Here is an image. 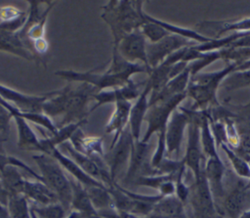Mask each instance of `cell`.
Wrapping results in <instances>:
<instances>
[{
	"label": "cell",
	"instance_id": "cell-1",
	"mask_svg": "<svg viewBox=\"0 0 250 218\" xmlns=\"http://www.w3.org/2000/svg\"><path fill=\"white\" fill-rule=\"evenodd\" d=\"M73 83L51 91L50 96L42 106V112L50 118L61 117L59 127L87 120L90 115L88 104L98 91L84 83Z\"/></svg>",
	"mask_w": 250,
	"mask_h": 218
},
{
	"label": "cell",
	"instance_id": "cell-2",
	"mask_svg": "<svg viewBox=\"0 0 250 218\" xmlns=\"http://www.w3.org/2000/svg\"><path fill=\"white\" fill-rule=\"evenodd\" d=\"M144 1L111 0L102 6L101 18L112 36V47L127 34L141 28L145 22Z\"/></svg>",
	"mask_w": 250,
	"mask_h": 218
},
{
	"label": "cell",
	"instance_id": "cell-3",
	"mask_svg": "<svg viewBox=\"0 0 250 218\" xmlns=\"http://www.w3.org/2000/svg\"><path fill=\"white\" fill-rule=\"evenodd\" d=\"M43 182L57 195L59 201L70 212L72 200V187L70 177L65 170L58 163V161L50 155L38 153L32 156Z\"/></svg>",
	"mask_w": 250,
	"mask_h": 218
},
{
	"label": "cell",
	"instance_id": "cell-4",
	"mask_svg": "<svg viewBox=\"0 0 250 218\" xmlns=\"http://www.w3.org/2000/svg\"><path fill=\"white\" fill-rule=\"evenodd\" d=\"M55 75L67 81L68 83H84L94 87L98 91L112 90L122 87L132 79L124 75L113 74L106 69L103 72L95 70L76 71V70H58Z\"/></svg>",
	"mask_w": 250,
	"mask_h": 218
},
{
	"label": "cell",
	"instance_id": "cell-5",
	"mask_svg": "<svg viewBox=\"0 0 250 218\" xmlns=\"http://www.w3.org/2000/svg\"><path fill=\"white\" fill-rule=\"evenodd\" d=\"M27 18L23 27L18 32L30 50V44L45 37L49 15L57 4L55 1H28Z\"/></svg>",
	"mask_w": 250,
	"mask_h": 218
},
{
	"label": "cell",
	"instance_id": "cell-6",
	"mask_svg": "<svg viewBox=\"0 0 250 218\" xmlns=\"http://www.w3.org/2000/svg\"><path fill=\"white\" fill-rule=\"evenodd\" d=\"M188 200L193 218H225L215 202L203 170L189 186Z\"/></svg>",
	"mask_w": 250,
	"mask_h": 218
},
{
	"label": "cell",
	"instance_id": "cell-7",
	"mask_svg": "<svg viewBox=\"0 0 250 218\" xmlns=\"http://www.w3.org/2000/svg\"><path fill=\"white\" fill-rule=\"evenodd\" d=\"M188 93L178 94L167 100L157 102L149 106L145 119L147 124V127L141 140L143 142L148 143L149 139L154 133H159L165 130L172 113L180 106V104L186 99Z\"/></svg>",
	"mask_w": 250,
	"mask_h": 218
},
{
	"label": "cell",
	"instance_id": "cell-8",
	"mask_svg": "<svg viewBox=\"0 0 250 218\" xmlns=\"http://www.w3.org/2000/svg\"><path fill=\"white\" fill-rule=\"evenodd\" d=\"M190 118V122L188 125V144L186 149V154L183 158L185 164L188 167L192 173L194 178L197 177L203 168L201 167V163L204 160V154L201 147L200 142V115L201 111L197 112L195 110H188Z\"/></svg>",
	"mask_w": 250,
	"mask_h": 218
},
{
	"label": "cell",
	"instance_id": "cell-9",
	"mask_svg": "<svg viewBox=\"0 0 250 218\" xmlns=\"http://www.w3.org/2000/svg\"><path fill=\"white\" fill-rule=\"evenodd\" d=\"M149 144L143 142L141 139L134 140L132 145L131 156L127 167V171L123 178V183L126 186L133 185L134 181L140 176L158 175L156 169H154L150 161L148 162Z\"/></svg>",
	"mask_w": 250,
	"mask_h": 218
},
{
	"label": "cell",
	"instance_id": "cell-10",
	"mask_svg": "<svg viewBox=\"0 0 250 218\" xmlns=\"http://www.w3.org/2000/svg\"><path fill=\"white\" fill-rule=\"evenodd\" d=\"M197 45L196 42L186 39L184 37L170 34L157 43L146 45L147 63L150 69L160 65L169 55L185 47H192Z\"/></svg>",
	"mask_w": 250,
	"mask_h": 218
},
{
	"label": "cell",
	"instance_id": "cell-11",
	"mask_svg": "<svg viewBox=\"0 0 250 218\" xmlns=\"http://www.w3.org/2000/svg\"><path fill=\"white\" fill-rule=\"evenodd\" d=\"M146 45V39L141 30L138 29L124 36L117 44V46L112 47V52L117 53L123 59L127 60L128 62L141 63L148 67Z\"/></svg>",
	"mask_w": 250,
	"mask_h": 218
},
{
	"label": "cell",
	"instance_id": "cell-12",
	"mask_svg": "<svg viewBox=\"0 0 250 218\" xmlns=\"http://www.w3.org/2000/svg\"><path fill=\"white\" fill-rule=\"evenodd\" d=\"M189 122V114L184 107L179 106L172 113L165 128L166 154H175L177 157L180 155L185 130Z\"/></svg>",
	"mask_w": 250,
	"mask_h": 218
},
{
	"label": "cell",
	"instance_id": "cell-13",
	"mask_svg": "<svg viewBox=\"0 0 250 218\" xmlns=\"http://www.w3.org/2000/svg\"><path fill=\"white\" fill-rule=\"evenodd\" d=\"M133 141L134 138L132 137L128 127L120 134L114 145L109 147L108 154H105L104 156V160L108 165L110 176L113 182H117V175L123 169V167L129 164Z\"/></svg>",
	"mask_w": 250,
	"mask_h": 218
},
{
	"label": "cell",
	"instance_id": "cell-14",
	"mask_svg": "<svg viewBox=\"0 0 250 218\" xmlns=\"http://www.w3.org/2000/svg\"><path fill=\"white\" fill-rule=\"evenodd\" d=\"M50 94L51 91L44 94H27L0 84V96L21 113L42 112L43 103Z\"/></svg>",
	"mask_w": 250,
	"mask_h": 218
},
{
	"label": "cell",
	"instance_id": "cell-15",
	"mask_svg": "<svg viewBox=\"0 0 250 218\" xmlns=\"http://www.w3.org/2000/svg\"><path fill=\"white\" fill-rule=\"evenodd\" d=\"M142 90H141V84L135 83L133 80H131L129 83H127L122 87L112 89V90L98 91L93 96V101L95 102V104L90 109V114L96 111L99 107L105 104H110V103L114 104L119 101L132 102V100H136L138 98Z\"/></svg>",
	"mask_w": 250,
	"mask_h": 218
},
{
	"label": "cell",
	"instance_id": "cell-16",
	"mask_svg": "<svg viewBox=\"0 0 250 218\" xmlns=\"http://www.w3.org/2000/svg\"><path fill=\"white\" fill-rule=\"evenodd\" d=\"M196 29L199 33L212 38H220L226 32H246L250 31V17L238 19H226V20H204L196 24Z\"/></svg>",
	"mask_w": 250,
	"mask_h": 218
},
{
	"label": "cell",
	"instance_id": "cell-17",
	"mask_svg": "<svg viewBox=\"0 0 250 218\" xmlns=\"http://www.w3.org/2000/svg\"><path fill=\"white\" fill-rule=\"evenodd\" d=\"M150 91H151V86L149 82L146 81L144 85V88L140 95L132 104L128 127L134 140L141 139L142 126H143V123L145 122L146 113L149 108L148 99H149Z\"/></svg>",
	"mask_w": 250,
	"mask_h": 218
},
{
	"label": "cell",
	"instance_id": "cell-18",
	"mask_svg": "<svg viewBox=\"0 0 250 218\" xmlns=\"http://www.w3.org/2000/svg\"><path fill=\"white\" fill-rule=\"evenodd\" d=\"M226 167L220 158H208L203 167V172L209 184L213 198L217 204L218 200H223L226 191L223 184Z\"/></svg>",
	"mask_w": 250,
	"mask_h": 218
},
{
	"label": "cell",
	"instance_id": "cell-19",
	"mask_svg": "<svg viewBox=\"0 0 250 218\" xmlns=\"http://www.w3.org/2000/svg\"><path fill=\"white\" fill-rule=\"evenodd\" d=\"M132 104L131 101H119L113 104L114 109L104 127V132L113 135L109 147L114 145L120 134L128 127Z\"/></svg>",
	"mask_w": 250,
	"mask_h": 218
},
{
	"label": "cell",
	"instance_id": "cell-20",
	"mask_svg": "<svg viewBox=\"0 0 250 218\" xmlns=\"http://www.w3.org/2000/svg\"><path fill=\"white\" fill-rule=\"evenodd\" d=\"M22 195L26 197L30 203L35 205H48L60 202L57 195L40 180L25 179Z\"/></svg>",
	"mask_w": 250,
	"mask_h": 218
},
{
	"label": "cell",
	"instance_id": "cell-21",
	"mask_svg": "<svg viewBox=\"0 0 250 218\" xmlns=\"http://www.w3.org/2000/svg\"><path fill=\"white\" fill-rule=\"evenodd\" d=\"M70 177V183L72 187V200L70 211L74 210L79 212L83 218H102L99 212L94 207L85 187Z\"/></svg>",
	"mask_w": 250,
	"mask_h": 218
},
{
	"label": "cell",
	"instance_id": "cell-22",
	"mask_svg": "<svg viewBox=\"0 0 250 218\" xmlns=\"http://www.w3.org/2000/svg\"><path fill=\"white\" fill-rule=\"evenodd\" d=\"M49 155L55 158L58 161V163L62 165V167L65 171H67L72 178L81 183L84 187L105 186L103 183L92 178L90 175H88L71 158L64 155L59 148L53 149Z\"/></svg>",
	"mask_w": 250,
	"mask_h": 218
},
{
	"label": "cell",
	"instance_id": "cell-23",
	"mask_svg": "<svg viewBox=\"0 0 250 218\" xmlns=\"http://www.w3.org/2000/svg\"><path fill=\"white\" fill-rule=\"evenodd\" d=\"M0 52L14 54L25 60L36 59L35 54L28 49L18 33L0 30Z\"/></svg>",
	"mask_w": 250,
	"mask_h": 218
},
{
	"label": "cell",
	"instance_id": "cell-24",
	"mask_svg": "<svg viewBox=\"0 0 250 218\" xmlns=\"http://www.w3.org/2000/svg\"><path fill=\"white\" fill-rule=\"evenodd\" d=\"M73 148L88 156H101L104 157V140L101 136L86 135L79 128L69 140Z\"/></svg>",
	"mask_w": 250,
	"mask_h": 218
},
{
	"label": "cell",
	"instance_id": "cell-25",
	"mask_svg": "<svg viewBox=\"0 0 250 218\" xmlns=\"http://www.w3.org/2000/svg\"><path fill=\"white\" fill-rule=\"evenodd\" d=\"M245 185H238L233 188L222 200V211L229 218H239L244 211V205L246 201V190Z\"/></svg>",
	"mask_w": 250,
	"mask_h": 218
},
{
	"label": "cell",
	"instance_id": "cell-26",
	"mask_svg": "<svg viewBox=\"0 0 250 218\" xmlns=\"http://www.w3.org/2000/svg\"><path fill=\"white\" fill-rule=\"evenodd\" d=\"M27 12L11 5L0 6V30L18 33L25 24Z\"/></svg>",
	"mask_w": 250,
	"mask_h": 218
},
{
	"label": "cell",
	"instance_id": "cell-27",
	"mask_svg": "<svg viewBox=\"0 0 250 218\" xmlns=\"http://www.w3.org/2000/svg\"><path fill=\"white\" fill-rule=\"evenodd\" d=\"M17 127L18 134V147L21 150L38 152L40 150V138L37 137L35 131L24 118L21 116L14 117Z\"/></svg>",
	"mask_w": 250,
	"mask_h": 218
},
{
	"label": "cell",
	"instance_id": "cell-28",
	"mask_svg": "<svg viewBox=\"0 0 250 218\" xmlns=\"http://www.w3.org/2000/svg\"><path fill=\"white\" fill-rule=\"evenodd\" d=\"M184 204L176 195L162 197L155 203L152 213L168 218H188Z\"/></svg>",
	"mask_w": 250,
	"mask_h": 218
},
{
	"label": "cell",
	"instance_id": "cell-29",
	"mask_svg": "<svg viewBox=\"0 0 250 218\" xmlns=\"http://www.w3.org/2000/svg\"><path fill=\"white\" fill-rule=\"evenodd\" d=\"M20 170L21 169L15 165L8 164L0 172L1 184L9 196L22 194L26 178L21 175Z\"/></svg>",
	"mask_w": 250,
	"mask_h": 218
},
{
	"label": "cell",
	"instance_id": "cell-30",
	"mask_svg": "<svg viewBox=\"0 0 250 218\" xmlns=\"http://www.w3.org/2000/svg\"><path fill=\"white\" fill-rule=\"evenodd\" d=\"M200 142L203 154L206 158H220L217 151V142L211 130L207 110L201 111L200 121Z\"/></svg>",
	"mask_w": 250,
	"mask_h": 218
},
{
	"label": "cell",
	"instance_id": "cell-31",
	"mask_svg": "<svg viewBox=\"0 0 250 218\" xmlns=\"http://www.w3.org/2000/svg\"><path fill=\"white\" fill-rule=\"evenodd\" d=\"M88 196L94 205V207L97 209V211L108 209V208H114L113 200L111 198V195L109 193V189L106 186H91V187H85Z\"/></svg>",
	"mask_w": 250,
	"mask_h": 218
},
{
	"label": "cell",
	"instance_id": "cell-32",
	"mask_svg": "<svg viewBox=\"0 0 250 218\" xmlns=\"http://www.w3.org/2000/svg\"><path fill=\"white\" fill-rule=\"evenodd\" d=\"M144 18H145V22L141 26L140 30L146 39L147 43L154 44L165 38L166 36L170 35V33L164 29L160 24H158L155 20L154 18L147 15L144 11Z\"/></svg>",
	"mask_w": 250,
	"mask_h": 218
},
{
	"label": "cell",
	"instance_id": "cell-33",
	"mask_svg": "<svg viewBox=\"0 0 250 218\" xmlns=\"http://www.w3.org/2000/svg\"><path fill=\"white\" fill-rule=\"evenodd\" d=\"M6 206L11 218H32L30 202L22 194L9 196Z\"/></svg>",
	"mask_w": 250,
	"mask_h": 218
},
{
	"label": "cell",
	"instance_id": "cell-34",
	"mask_svg": "<svg viewBox=\"0 0 250 218\" xmlns=\"http://www.w3.org/2000/svg\"><path fill=\"white\" fill-rule=\"evenodd\" d=\"M221 149L225 152L229 161L231 164V166L234 172L241 178L245 180L250 179V165L249 162L243 157L238 155L232 148H230L227 143H222L220 145Z\"/></svg>",
	"mask_w": 250,
	"mask_h": 218
},
{
	"label": "cell",
	"instance_id": "cell-35",
	"mask_svg": "<svg viewBox=\"0 0 250 218\" xmlns=\"http://www.w3.org/2000/svg\"><path fill=\"white\" fill-rule=\"evenodd\" d=\"M30 207L39 218H66L69 213L61 202L48 205H35L30 203Z\"/></svg>",
	"mask_w": 250,
	"mask_h": 218
},
{
	"label": "cell",
	"instance_id": "cell-36",
	"mask_svg": "<svg viewBox=\"0 0 250 218\" xmlns=\"http://www.w3.org/2000/svg\"><path fill=\"white\" fill-rule=\"evenodd\" d=\"M218 59H222L220 51L204 53L202 57L188 63V69L190 71V77L201 72V70Z\"/></svg>",
	"mask_w": 250,
	"mask_h": 218
},
{
	"label": "cell",
	"instance_id": "cell-37",
	"mask_svg": "<svg viewBox=\"0 0 250 218\" xmlns=\"http://www.w3.org/2000/svg\"><path fill=\"white\" fill-rule=\"evenodd\" d=\"M14 120V115L6 107L0 104V147L5 143L10 136L11 123Z\"/></svg>",
	"mask_w": 250,
	"mask_h": 218
},
{
	"label": "cell",
	"instance_id": "cell-38",
	"mask_svg": "<svg viewBox=\"0 0 250 218\" xmlns=\"http://www.w3.org/2000/svg\"><path fill=\"white\" fill-rule=\"evenodd\" d=\"M186 164H184L180 170L177 173L176 179H175V184H176V193L175 195L185 203L188 200V195H189V186H188L185 181H184V175H185V170H186Z\"/></svg>",
	"mask_w": 250,
	"mask_h": 218
},
{
	"label": "cell",
	"instance_id": "cell-39",
	"mask_svg": "<svg viewBox=\"0 0 250 218\" xmlns=\"http://www.w3.org/2000/svg\"><path fill=\"white\" fill-rule=\"evenodd\" d=\"M99 215L102 218H141L134 214L125 211H119L115 208H108L99 211Z\"/></svg>",
	"mask_w": 250,
	"mask_h": 218
},
{
	"label": "cell",
	"instance_id": "cell-40",
	"mask_svg": "<svg viewBox=\"0 0 250 218\" xmlns=\"http://www.w3.org/2000/svg\"><path fill=\"white\" fill-rule=\"evenodd\" d=\"M49 50V43L46 37L38 39L30 44V51L37 55H44Z\"/></svg>",
	"mask_w": 250,
	"mask_h": 218
},
{
	"label": "cell",
	"instance_id": "cell-41",
	"mask_svg": "<svg viewBox=\"0 0 250 218\" xmlns=\"http://www.w3.org/2000/svg\"><path fill=\"white\" fill-rule=\"evenodd\" d=\"M238 77H241L245 81H250V71H245V72H239L237 74Z\"/></svg>",
	"mask_w": 250,
	"mask_h": 218
},
{
	"label": "cell",
	"instance_id": "cell-42",
	"mask_svg": "<svg viewBox=\"0 0 250 218\" xmlns=\"http://www.w3.org/2000/svg\"><path fill=\"white\" fill-rule=\"evenodd\" d=\"M66 218H83V217H82V215H81L79 212L74 211V210H71V211L68 213V215L66 216Z\"/></svg>",
	"mask_w": 250,
	"mask_h": 218
},
{
	"label": "cell",
	"instance_id": "cell-43",
	"mask_svg": "<svg viewBox=\"0 0 250 218\" xmlns=\"http://www.w3.org/2000/svg\"><path fill=\"white\" fill-rule=\"evenodd\" d=\"M144 218H168V217H164V216H161V215H158V214H155V213L151 212L149 215H147Z\"/></svg>",
	"mask_w": 250,
	"mask_h": 218
},
{
	"label": "cell",
	"instance_id": "cell-44",
	"mask_svg": "<svg viewBox=\"0 0 250 218\" xmlns=\"http://www.w3.org/2000/svg\"><path fill=\"white\" fill-rule=\"evenodd\" d=\"M249 165H250V162H249ZM244 189H245L246 191H249V190H250V179H249V180H248V182L245 184Z\"/></svg>",
	"mask_w": 250,
	"mask_h": 218
},
{
	"label": "cell",
	"instance_id": "cell-45",
	"mask_svg": "<svg viewBox=\"0 0 250 218\" xmlns=\"http://www.w3.org/2000/svg\"><path fill=\"white\" fill-rule=\"evenodd\" d=\"M31 217H32V218H39V217H38V216L33 212V210H32V209H31Z\"/></svg>",
	"mask_w": 250,
	"mask_h": 218
}]
</instances>
